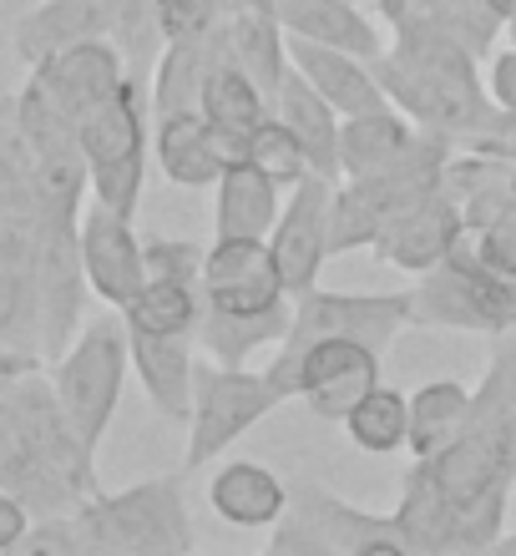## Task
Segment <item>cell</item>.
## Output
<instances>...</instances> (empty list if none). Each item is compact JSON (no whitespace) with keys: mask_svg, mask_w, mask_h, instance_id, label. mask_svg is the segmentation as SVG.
<instances>
[{"mask_svg":"<svg viewBox=\"0 0 516 556\" xmlns=\"http://www.w3.org/2000/svg\"><path fill=\"white\" fill-rule=\"evenodd\" d=\"M87 552L133 556H183L192 552V521L183 501V476H152L112 496H87L76 506Z\"/></svg>","mask_w":516,"mask_h":556,"instance_id":"obj_7","label":"cell"},{"mask_svg":"<svg viewBox=\"0 0 516 556\" xmlns=\"http://www.w3.org/2000/svg\"><path fill=\"white\" fill-rule=\"evenodd\" d=\"M344 435L354 451L365 455H395L411 445V395H400L390 384H375L350 415H344Z\"/></svg>","mask_w":516,"mask_h":556,"instance_id":"obj_30","label":"cell"},{"mask_svg":"<svg viewBox=\"0 0 516 556\" xmlns=\"http://www.w3.org/2000/svg\"><path fill=\"white\" fill-rule=\"evenodd\" d=\"M461 228H466V223H461L456 198L445 188H430L411 213H400V218L385 228V238L375 243V258L400 268V274H426V268H436L445 253L456 249Z\"/></svg>","mask_w":516,"mask_h":556,"instance_id":"obj_16","label":"cell"},{"mask_svg":"<svg viewBox=\"0 0 516 556\" xmlns=\"http://www.w3.org/2000/svg\"><path fill=\"white\" fill-rule=\"evenodd\" d=\"M30 76L66 106V117L81 122V112L97 106L102 97H112L133 76V66H127V56H122V46L112 36H91V41H76L66 51H56V56L36 61Z\"/></svg>","mask_w":516,"mask_h":556,"instance_id":"obj_15","label":"cell"},{"mask_svg":"<svg viewBox=\"0 0 516 556\" xmlns=\"http://www.w3.org/2000/svg\"><path fill=\"white\" fill-rule=\"evenodd\" d=\"M30 521H36L30 501H26V496H15V491H5V485H0V552H15V546L26 542Z\"/></svg>","mask_w":516,"mask_h":556,"instance_id":"obj_34","label":"cell"},{"mask_svg":"<svg viewBox=\"0 0 516 556\" xmlns=\"http://www.w3.org/2000/svg\"><path fill=\"white\" fill-rule=\"evenodd\" d=\"M268 112H274V106H268V91L259 87L238 61H228V56L213 61V72H207V81H203V117L238 147V157H243L249 132Z\"/></svg>","mask_w":516,"mask_h":556,"instance_id":"obj_28","label":"cell"},{"mask_svg":"<svg viewBox=\"0 0 516 556\" xmlns=\"http://www.w3.org/2000/svg\"><path fill=\"white\" fill-rule=\"evenodd\" d=\"M127 369H133V344H127V319H122V308L97 314V319L66 344V354L56 359L51 384H56L61 415L72 420V430L81 435V445H87L91 455H97L106 425L117 415Z\"/></svg>","mask_w":516,"mask_h":556,"instance_id":"obj_8","label":"cell"},{"mask_svg":"<svg viewBox=\"0 0 516 556\" xmlns=\"http://www.w3.org/2000/svg\"><path fill=\"white\" fill-rule=\"evenodd\" d=\"M268 556H415L400 516H375L329 485L294 481L289 511L268 527Z\"/></svg>","mask_w":516,"mask_h":556,"instance_id":"obj_6","label":"cell"},{"mask_svg":"<svg viewBox=\"0 0 516 556\" xmlns=\"http://www.w3.org/2000/svg\"><path fill=\"white\" fill-rule=\"evenodd\" d=\"M274 117L289 122L294 127V137L304 142V152H310V167L314 173H325V177H340V112L319 97V91L310 87V76L289 72L284 76V87L274 91Z\"/></svg>","mask_w":516,"mask_h":556,"instance_id":"obj_25","label":"cell"},{"mask_svg":"<svg viewBox=\"0 0 516 556\" xmlns=\"http://www.w3.org/2000/svg\"><path fill=\"white\" fill-rule=\"evenodd\" d=\"M487 5H491V11H496V15H502V26H506V15L516 11V0H487Z\"/></svg>","mask_w":516,"mask_h":556,"instance_id":"obj_37","label":"cell"},{"mask_svg":"<svg viewBox=\"0 0 516 556\" xmlns=\"http://www.w3.org/2000/svg\"><path fill=\"white\" fill-rule=\"evenodd\" d=\"M289 61L310 76V87L319 91L340 117H360V112L390 106V97H385L369 56H354V51H340V46H319V41L289 36Z\"/></svg>","mask_w":516,"mask_h":556,"instance_id":"obj_18","label":"cell"},{"mask_svg":"<svg viewBox=\"0 0 516 556\" xmlns=\"http://www.w3.org/2000/svg\"><path fill=\"white\" fill-rule=\"evenodd\" d=\"M289 324H294V299L284 308H268V314H218V308H203L198 350L207 359H218V365H249V354L279 350Z\"/></svg>","mask_w":516,"mask_h":556,"instance_id":"obj_27","label":"cell"},{"mask_svg":"<svg viewBox=\"0 0 516 556\" xmlns=\"http://www.w3.org/2000/svg\"><path fill=\"white\" fill-rule=\"evenodd\" d=\"M112 26H117V0H41L15 21V56L36 66L76 41L112 36Z\"/></svg>","mask_w":516,"mask_h":556,"instance_id":"obj_20","label":"cell"},{"mask_svg":"<svg viewBox=\"0 0 516 556\" xmlns=\"http://www.w3.org/2000/svg\"><path fill=\"white\" fill-rule=\"evenodd\" d=\"M279 182L249 157H234L213 182V238H268L279 223Z\"/></svg>","mask_w":516,"mask_h":556,"instance_id":"obj_21","label":"cell"},{"mask_svg":"<svg viewBox=\"0 0 516 556\" xmlns=\"http://www.w3.org/2000/svg\"><path fill=\"white\" fill-rule=\"evenodd\" d=\"M243 157L259 162V167H264V173L274 177L284 192L294 188L304 173H314V167H310V152H304V142L294 137V127H289V122H279L274 112H268V117L249 132V142H243Z\"/></svg>","mask_w":516,"mask_h":556,"instance_id":"obj_32","label":"cell"},{"mask_svg":"<svg viewBox=\"0 0 516 556\" xmlns=\"http://www.w3.org/2000/svg\"><path fill=\"white\" fill-rule=\"evenodd\" d=\"M506 30H512V46H516V11L506 15Z\"/></svg>","mask_w":516,"mask_h":556,"instance_id":"obj_38","label":"cell"},{"mask_svg":"<svg viewBox=\"0 0 516 556\" xmlns=\"http://www.w3.org/2000/svg\"><path fill=\"white\" fill-rule=\"evenodd\" d=\"M274 15H279L284 36H299V41L340 46L369 61L385 51L380 26L365 15L360 0H274Z\"/></svg>","mask_w":516,"mask_h":556,"instance_id":"obj_23","label":"cell"},{"mask_svg":"<svg viewBox=\"0 0 516 556\" xmlns=\"http://www.w3.org/2000/svg\"><path fill=\"white\" fill-rule=\"evenodd\" d=\"M400 329H411V289L395 293H340V289H304L294 299V324L284 334L279 354H299L314 339L344 334L365 339L369 350H390Z\"/></svg>","mask_w":516,"mask_h":556,"instance_id":"obj_11","label":"cell"},{"mask_svg":"<svg viewBox=\"0 0 516 556\" xmlns=\"http://www.w3.org/2000/svg\"><path fill=\"white\" fill-rule=\"evenodd\" d=\"M335 188L340 177H325V173H304L294 188L284 192V207H279V223H274V258L284 268V283L289 293H304L319 283V268L335 258Z\"/></svg>","mask_w":516,"mask_h":556,"instance_id":"obj_12","label":"cell"},{"mask_svg":"<svg viewBox=\"0 0 516 556\" xmlns=\"http://www.w3.org/2000/svg\"><path fill=\"white\" fill-rule=\"evenodd\" d=\"M148 278H177V283H198L203 289V264H207V243L192 238H148Z\"/></svg>","mask_w":516,"mask_h":556,"instance_id":"obj_33","label":"cell"},{"mask_svg":"<svg viewBox=\"0 0 516 556\" xmlns=\"http://www.w3.org/2000/svg\"><path fill=\"white\" fill-rule=\"evenodd\" d=\"M451 152H456L451 137L420 127L400 162L369 177H340V188H335V253L375 249L400 213H411L430 188H441Z\"/></svg>","mask_w":516,"mask_h":556,"instance_id":"obj_4","label":"cell"},{"mask_svg":"<svg viewBox=\"0 0 516 556\" xmlns=\"http://www.w3.org/2000/svg\"><path fill=\"white\" fill-rule=\"evenodd\" d=\"M516 491V329L496 339L471 415L441 451L411 455L400 527L415 556H487L512 521Z\"/></svg>","mask_w":516,"mask_h":556,"instance_id":"obj_1","label":"cell"},{"mask_svg":"<svg viewBox=\"0 0 516 556\" xmlns=\"http://www.w3.org/2000/svg\"><path fill=\"white\" fill-rule=\"evenodd\" d=\"M207 506L228 521V527L259 531L274 527L289 511V485L279 481V470H268L264 460H223L207 481Z\"/></svg>","mask_w":516,"mask_h":556,"instance_id":"obj_22","label":"cell"},{"mask_svg":"<svg viewBox=\"0 0 516 556\" xmlns=\"http://www.w3.org/2000/svg\"><path fill=\"white\" fill-rule=\"evenodd\" d=\"M380 350H369L365 339H314L299 354H268V384L279 390V400H304L310 415L344 425V415L380 384Z\"/></svg>","mask_w":516,"mask_h":556,"instance_id":"obj_10","label":"cell"},{"mask_svg":"<svg viewBox=\"0 0 516 556\" xmlns=\"http://www.w3.org/2000/svg\"><path fill=\"white\" fill-rule=\"evenodd\" d=\"M471 395L461 380H426L420 390H411V455L441 451L445 440L456 435L466 415H471Z\"/></svg>","mask_w":516,"mask_h":556,"instance_id":"obj_31","label":"cell"},{"mask_svg":"<svg viewBox=\"0 0 516 556\" xmlns=\"http://www.w3.org/2000/svg\"><path fill=\"white\" fill-rule=\"evenodd\" d=\"M152 152H158L163 177L177 182V188H213L223 177V167L238 157V147L203 117V106L158 117V142H152Z\"/></svg>","mask_w":516,"mask_h":556,"instance_id":"obj_17","label":"cell"},{"mask_svg":"<svg viewBox=\"0 0 516 556\" xmlns=\"http://www.w3.org/2000/svg\"><path fill=\"white\" fill-rule=\"evenodd\" d=\"M203 289L198 283H177V278H148L142 289L133 293V304L122 308L127 329H142V334H192L198 339V324H203Z\"/></svg>","mask_w":516,"mask_h":556,"instance_id":"obj_29","label":"cell"},{"mask_svg":"<svg viewBox=\"0 0 516 556\" xmlns=\"http://www.w3.org/2000/svg\"><path fill=\"white\" fill-rule=\"evenodd\" d=\"M148 112H152V81L133 72L112 97L87 106L81 122H76V137H81L91 173V198L127 213V218H137L142 182H148V152H152Z\"/></svg>","mask_w":516,"mask_h":556,"instance_id":"obj_5","label":"cell"},{"mask_svg":"<svg viewBox=\"0 0 516 556\" xmlns=\"http://www.w3.org/2000/svg\"><path fill=\"white\" fill-rule=\"evenodd\" d=\"M284 400L268 384L264 369L249 365H218L198 354L192 369V415H188V451H183V470L213 466L228 445L249 435L253 425L274 415Z\"/></svg>","mask_w":516,"mask_h":556,"instance_id":"obj_9","label":"cell"},{"mask_svg":"<svg viewBox=\"0 0 516 556\" xmlns=\"http://www.w3.org/2000/svg\"><path fill=\"white\" fill-rule=\"evenodd\" d=\"M415 127L400 106H375V112H360V117L340 122V177H369L400 162L415 142Z\"/></svg>","mask_w":516,"mask_h":556,"instance_id":"obj_26","label":"cell"},{"mask_svg":"<svg viewBox=\"0 0 516 556\" xmlns=\"http://www.w3.org/2000/svg\"><path fill=\"white\" fill-rule=\"evenodd\" d=\"M415 329H456V334L502 339L516 329V278L487 264L476 238L461 228L456 249L411 283Z\"/></svg>","mask_w":516,"mask_h":556,"instance_id":"obj_3","label":"cell"},{"mask_svg":"<svg viewBox=\"0 0 516 556\" xmlns=\"http://www.w3.org/2000/svg\"><path fill=\"white\" fill-rule=\"evenodd\" d=\"M218 30H223V56L238 61V66L268 91V102H274V91L284 87V76L294 72V61H289V36H284L279 15L268 11V5L228 11L218 21Z\"/></svg>","mask_w":516,"mask_h":556,"instance_id":"obj_24","label":"cell"},{"mask_svg":"<svg viewBox=\"0 0 516 556\" xmlns=\"http://www.w3.org/2000/svg\"><path fill=\"white\" fill-rule=\"evenodd\" d=\"M487 91H491V102L502 106V112H516V46H512V51H502L496 61H491Z\"/></svg>","mask_w":516,"mask_h":556,"instance_id":"obj_35","label":"cell"},{"mask_svg":"<svg viewBox=\"0 0 516 556\" xmlns=\"http://www.w3.org/2000/svg\"><path fill=\"white\" fill-rule=\"evenodd\" d=\"M81 268H87V289L112 308H127L133 293L148 283V253L133 218L97 198L91 207H81Z\"/></svg>","mask_w":516,"mask_h":556,"instance_id":"obj_14","label":"cell"},{"mask_svg":"<svg viewBox=\"0 0 516 556\" xmlns=\"http://www.w3.org/2000/svg\"><path fill=\"white\" fill-rule=\"evenodd\" d=\"M487 556H516V527H502V536L491 542Z\"/></svg>","mask_w":516,"mask_h":556,"instance_id":"obj_36","label":"cell"},{"mask_svg":"<svg viewBox=\"0 0 516 556\" xmlns=\"http://www.w3.org/2000/svg\"><path fill=\"white\" fill-rule=\"evenodd\" d=\"M294 299L268 238H213L203 264V304L218 314H268Z\"/></svg>","mask_w":516,"mask_h":556,"instance_id":"obj_13","label":"cell"},{"mask_svg":"<svg viewBox=\"0 0 516 556\" xmlns=\"http://www.w3.org/2000/svg\"><path fill=\"white\" fill-rule=\"evenodd\" d=\"M390 30L395 41H385V51L375 56V76L390 106H400L415 127L471 147L502 112L481 87V56L461 36L430 21H395Z\"/></svg>","mask_w":516,"mask_h":556,"instance_id":"obj_2","label":"cell"},{"mask_svg":"<svg viewBox=\"0 0 516 556\" xmlns=\"http://www.w3.org/2000/svg\"><path fill=\"white\" fill-rule=\"evenodd\" d=\"M127 344H133V369L142 390H148L152 410L163 420H183L192 415V369H198V339L192 334H142V329H127Z\"/></svg>","mask_w":516,"mask_h":556,"instance_id":"obj_19","label":"cell"}]
</instances>
